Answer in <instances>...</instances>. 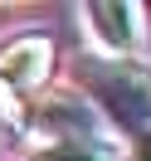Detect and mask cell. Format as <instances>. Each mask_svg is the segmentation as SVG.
I'll return each instance as SVG.
<instances>
[{
    "mask_svg": "<svg viewBox=\"0 0 151 161\" xmlns=\"http://www.w3.org/2000/svg\"><path fill=\"white\" fill-rule=\"evenodd\" d=\"M83 88H88V108L112 137L137 142L151 132V64L141 59H88L83 64Z\"/></svg>",
    "mask_w": 151,
    "mask_h": 161,
    "instance_id": "obj_1",
    "label": "cell"
},
{
    "mask_svg": "<svg viewBox=\"0 0 151 161\" xmlns=\"http://www.w3.org/2000/svg\"><path fill=\"white\" fill-rule=\"evenodd\" d=\"M83 20L102 59H141L151 49V10L141 0H98L83 5Z\"/></svg>",
    "mask_w": 151,
    "mask_h": 161,
    "instance_id": "obj_2",
    "label": "cell"
},
{
    "mask_svg": "<svg viewBox=\"0 0 151 161\" xmlns=\"http://www.w3.org/2000/svg\"><path fill=\"white\" fill-rule=\"evenodd\" d=\"M54 69H59V49L44 30H24V34L0 39V83L15 98L30 103L34 93H44L54 83Z\"/></svg>",
    "mask_w": 151,
    "mask_h": 161,
    "instance_id": "obj_3",
    "label": "cell"
},
{
    "mask_svg": "<svg viewBox=\"0 0 151 161\" xmlns=\"http://www.w3.org/2000/svg\"><path fill=\"white\" fill-rule=\"evenodd\" d=\"M24 161H127V156H122V142L112 132H78V137L30 147Z\"/></svg>",
    "mask_w": 151,
    "mask_h": 161,
    "instance_id": "obj_4",
    "label": "cell"
},
{
    "mask_svg": "<svg viewBox=\"0 0 151 161\" xmlns=\"http://www.w3.org/2000/svg\"><path fill=\"white\" fill-rule=\"evenodd\" d=\"M24 108H30V103H24V98H15V93L0 83V127L10 132L15 142H20V127H24Z\"/></svg>",
    "mask_w": 151,
    "mask_h": 161,
    "instance_id": "obj_5",
    "label": "cell"
},
{
    "mask_svg": "<svg viewBox=\"0 0 151 161\" xmlns=\"http://www.w3.org/2000/svg\"><path fill=\"white\" fill-rule=\"evenodd\" d=\"M122 156H127V161H151V132H141L137 142H127V147H122Z\"/></svg>",
    "mask_w": 151,
    "mask_h": 161,
    "instance_id": "obj_6",
    "label": "cell"
},
{
    "mask_svg": "<svg viewBox=\"0 0 151 161\" xmlns=\"http://www.w3.org/2000/svg\"><path fill=\"white\" fill-rule=\"evenodd\" d=\"M0 137H5V142H15V137H10V132H5V127H0Z\"/></svg>",
    "mask_w": 151,
    "mask_h": 161,
    "instance_id": "obj_7",
    "label": "cell"
}]
</instances>
